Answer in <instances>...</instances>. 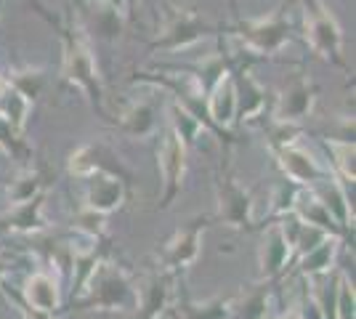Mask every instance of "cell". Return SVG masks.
I'll use <instances>...</instances> for the list:
<instances>
[{"label":"cell","mask_w":356,"mask_h":319,"mask_svg":"<svg viewBox=\"0 0 356 319\" xmlns=\"http://www.w3.org/2000/svg\"><path fill=\"white\" fill-rule=\"evenodd\" d=\"M280 167L284 170V176L298 186H316L319 181H327L330 176H335L327 165H322L309 149L298 147V144H287L282 149H274Z\"/></svg>","instance_id":"obj_7"},{"label":"cell","mask_w":356,"mask_h":319,"mask_svg":"<svg viewBox=\"0 0 356 319\" xmlns=\"http://www.w3.org/2000/svg\"><path fill=\"white\" fill-rule=\"evenodd\" d=\"M327 149L335 154V167L343 179L354 183V141H327Z\"/></svg>","instance_id":"obj_21"},{"label":"cell","mask_w":356,"mask_h":319,"mask_svg":"<svg viewBox=\"0 0 356 319\" xmlns=\"http://www.w3.org/2000/svg\"><path fill=\"white\" fill-rule=\"evenodd\" d=\"M125 199V186L118 176L112 173H96L88 179V189H86V211L106 213L118 211Z\"/></svg>","instance_id":"obj_11"},{"label":"cell","mask_w":356,"mask_h":319,"mask_svg":"<svg viewBox=\"0 0 356 319\" xmlns=\"http://www.w3.org/2000/svg\"><path fill=\"white\" fill-rule=\"evenodd\" d=\"M242 75L245 77L239 80L237 88V112L245 120H250V117H255L264 109L266 99H264V88L252 80V75H248V72H242Z\"/></svg>","instance_id":"obj_20"},{"label":"cell","mask_w":356,"mask_h":319,"mask_svg":"<svg viewBox=\"0 0 356 319\" xmlns=\"http://www.w3.org/2000/svg\"><path fill=\"white\" fill-rule=\"evenodd\" d=\"M8 298H14L11 293H8ZM16 306H19V314L24 319H54V314H43V311H38V309H32V306H27L22 298H14Z\"/></svg>","instance_id":"obj_24"},{"label":"cell","mask_w":356,"mask_h":319,"mask_svg":"<svg viewBox=\"0 0 356 319\" xmlns=\"http://www.w3.org/2000/svg\"><path fill=\"white\" fill-rule=\"evenodd\" d=\"M11 88V80H6V77H0V96Z\"/></svg>","instance_id":"obj_26"},{"label":"cell","mask_w":356,"mask_h":319,"mask_svg":"<svg viewBox=\"0 0 356 319\" xmlns=\"http://www.w3.org/2000/svg\"><path fill=\"white\" fill-rule=\"evenodd\" d=\"M316 101V88L309 77H300L293 85H287L277 101L274 109V122H287V125H296L298 120L309 117Z\"/></svg>","instance_id":"obj_10"},{"label":"cell","mask_w":356,"mask_h":319,"mask_svg":"<svg viewBox=\"0 0 356 319\" xmlns=\"http://www.w3.org/2000/svg\"><path fill=\"white\" fill-rule=\"evenodd\" d=\"M64 72L67 77L77 83L83 91H88V96L102 104V77H99V67L96 59L90 54L88 40L83 35H77V30L67 35V56H64Z\"/></svg>","instance_id":"obj_4"},{"label":"cell","mask_w":356,"mask_h":319,"mask_svg":"<svg viewBox=\"0 0 356 319\" xmlns=\"http://www.w3.org/2000/svg\"><path fill=\"white\" fill-rule=\"evenodd\" d=\"M290 256H293L290 240L284 237L282 224L277 221V224H271L266 229V237L261 243V277L264 279H274L277 274H282Z\"/></svg>","instance_id":"obj_13"},{"label":"cell","mask_w":356,"mask_h":319,"mask_svg":"<svg viewBox=\"0 0 356 319\" xmlns=\"http://www.w3.org/2000/svg\"><path fill=\"white\" fill-rule=\"evenodd\" d=\"M205 104H208L210 120L216 122V125L226 128V125L234 122V117H237V83H234V77H232L229 69H223L221 75H218Z\"/></svg>","instance_id":"obj_14"},{"label":"cell","mask_w":356,"mask_h":319,"mask_svg":"<svg viewBox=\"0 0 356 319\" xmlns=\"http://www.w3.org/2000/svg\"><path fill=\"white\" fill-rule=\"evenodd\" d=\"M136 304L138 288L120 266L106 261L96 263L83 293L74 298V309L83 311H136Z\"/></svg>","instance_id":"obj_1"},{"label":"cell","mask_w":356,"mask_h":319,"mask_svg":"<svg viewBox=\"0 0 356 319\" xmlns=\"http://www.w3.org/2000/svg\"><path fill=\"white\" fill-rule=\"evenodd\" d=\"M43 202L45 195H35L27 202H19V205H11L8 215L3 218L6 227L3 231H24V234H35V231H43L48 224L43 218Z\"/></svg>","instance_id":"obj_17"},{"label":"cell","mask_w":356,"mask_h":319,"mask_svg":"<svg viewBox=\"0 0 356 319\" xmlns=\"http://www.w3.org/2000/svg\"><path fill=\"white\" fill-rule=\"evenodd\" d=\"M237 38L248 51L274 54L290 40V19L282 8L271 11L268 16H261V19H245V22H239Z\"/></svg>","instance_id":"obj_3"},{"label":"cell","mask_w":356,"mask_h":319,"mask_svg":"<svg viewBox=\"0 0 356 319\" xmlns=\"http://www.w3.org/2000/svg\"><path fill=\"white\" fill-rule=\"evenodd\" d=\"M205 218H194L184 229H178L173 240L163 247V266L170 269H186L192 266L197 256H200V245H202V231H205Z\"/></svg>","instance_id":"obj_8"},{"label":"cell","mask_w":356,"mask_h":319,"mask_svg":"<svg viewBox=\"0 0 356 319\" xmlns=\"http://www.w3.org/2000/svg\"><path fill=\"white\" fill-rule=\"evenodd\" d=\"M338 240L341 237H327L322 245H316L306 256H300V274L312 279V277L330 272L332 269V261H335V250H338Z\"/></svg>","instance_id":"obj_18"},{"label":"cell","mask_w":356,"mask_h":319,"mask_svg":"<svg viewBox=\"0 0 356 319\" xmlns=\"http://www.w3.org/2000/svg\"><path fill=\"white\" fill-rule=\"evenodd\" d=\"M6 274H8V261L0 259V285H3V279H6Z\"/></svg>","instance_id":"obj_25"},{"label":"cell","mask_w":356,"mask_h":319,"mask_svg":"<svg viewBox=\"0 0 356 319\" xmlns=\"http://www.w3.org/2000/svg\"><path fill=\"white\" fill-rule=\"evenodd\" d=\"M303 16H306V38L309 46L322 54L325 59H332L335 64L346 67L343 61V32L330 14L325 0H303Z\"/></svg>","instance_id":"obj_2"},{"label":"cell","mask_w":356,"mask_h":319,"mask_svg":"<svg viewBox=\"0 0 356 319\" xmlns=\"http://www.w3.org/2000/svg\"><path fill=\"white\" fill-rule=\"evenodd\" d=\"M356 298H354V285L348 282V277L338 279V295H335V319H354Z\"/></svg>","instance_id":"obj_22"},{"label":"cell","mask_w":356,"mask_h":319,"mask_svg":"<svg viewBox=\"0 0 356 319\" xmlns=\"http://www.w3.org/2000/svg\"><path fill=\"white\" fill-rule=\"evenodd\" d=\"M22 301L43 314H56L61 298H59V285L51 274L35 272L32 277H27L24 290H22Z\"/></svg>","instance_id":"obj_15"},{"label":"cell","mask_w":356,"mask_h":319,"mask_svg":"<svg viewBox=\"0 0 356 319\" xmlns=\"http://www.w3.org/2000/svg\"><path fill=\"white\" fill-rule=\"evenodd\" d=\"M186 319H229V301H213V304H184L181 306Z\"/></svg>","instance_id":"obj_23"},{"label":"cell","mask_w":356,"mask_h":319,"mask_svg":"<svg viewBox=\"0 0 356 319\" xmlns=\"http://www.w3.org/2000/svg\"><path fill=\"white\" fill-rule=\"evenodd\" d=\"M170 304V277L165 272L149 274L144 285L138 288L136 319H160Z\"/></svg>","instance_id":"obj_12"},{"label":"cell","mask_w":356,"mask_h":319,"mask_svg":"<svg viewBox=\"0 0 356 319\" xmlns=\"http://www.w3.org/2000/svg\"><path fill=\"white\" fill-rule=\"evenodd\" d=\"M293 215H296L300 224L322 229V231L332 234V237L341 234V227L332 221V215L327 213V208L316 199V195H314L309 186L296 192V197H293Z\"/></svg>","instance_id":"obj_16"},{"label":"cell","mask_w":356,"mask_h":319,"mask_svg":"<svg viewBox=\"0 0 356 319\" xmlns=\"http://www.w3.org/2000/svg\"><path fill=\"white\" fill-rule=\"evenodd\" d=\"M218 218L226 227L237 229L252 224L250 192L234 176H223L221 181H218Z\"/></svg>","instance_id":"obj_9"},{"label":"cell","mask_w":356,"mask_h":319,"mask_svg":"<svg viewBox=\"0 0 356 319\" xmlns=\"http://www.w3.org/2000/svg\"><path fill=\"white\" fill-rule=\"evenodd\" d=\"M157 165H160V176L165 183L163 208H168L176 199L181 181H184V170H186V141L178 136L173 128L165 131L160 149H157Z\"/></svg>","instance_id":"obj_6"},{"label":"cell","mask_w":356,"mask_h":319,"mask_svg":"<svg viewBox=\"0 0 356 319\" xmlns=\"http://www.w3.org/2000/svg\"><path fill=\"white\" fill-rule=\"evenodd\" d=\"M205 35V22L194 11L186 8H178V6H165V22L160 38L154 40V48H163V51H178V48H186L197 43L200 38Z\"/></svg>","instance_id":"obj_5"},{"label":"cell","mask_w":356,"mask_h":319,"mask_svg":"<svg viewBox=\"0 0 356 319\" xmlns=\"http://www.w3.org/2000/svg\"><path fill=\"white\" fill-rule=\"evenodd\" d=\"M122 131L134 133V136H147L154 128V106L152 101H134L122 115H120Z\"/></svg>","instance_id":"obj_19"}]
</instances>
